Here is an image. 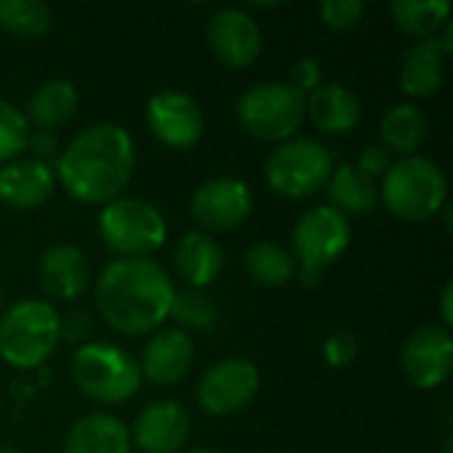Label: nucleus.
<instances>
[{
	"label": "nucleus",
	"mask_w": 453,
	"mask_h": 453,
	"mask_svg": "<svg viewBox=\"0 0 453 453\" xmlns=\"http://www.w3.org/2000/svg\"><path fill=\"white\" fill-rule=\"evenodd\" d=\"M53 170L37 159H11L0 167V202L16 210L42 204L53 194Z\"/></svg>",
	"instance_id": "obj_18"
},
{
	"label": "nucleus",
	"mask_w": 453,
	"mask_h": 453,
	"mask_svg": "<svg viewBox=\"0 0 453 453\" xmlns=\"http://www.w3.org/2000/svg\"><path fill=\"white\" fill-rule=\"evenodd\" d=\"M366 175H372L374 180L380 178V175H385L388 173V167L393 165V159H390V151L382 146V143H369V146H364L361 149V154H358V162H356Z\"/></svg>",
	"instance_id": "obj_35"
},
{
	"label": "nucleus",
	"mask_w": 453,
	"mask_h": 453,
	"mask_svg": "<svg viewBox=\"0 0 453 453\" xmlns=\"http://www.w3.org/2000/svg\"><path fill=\"white\" fill-rule=\"evenodd\" d=\"M324 80V72H321V64L313 58V56H305V58H297L295 66H292V74H289V82L297 93H313Z\"/></svg>",
	"instance_id": "obj_34"
},
{
	"label": "nucleus",
	"mask_w": 453,
	"mask_h": 453,
	"mask_svg": "<svg viewBox=\"0 0 453 453\" xmlns=\"http://www.w3.org/2000/svg\"><path fill=\"white\" fill-rule=\"evenodd\" d=\"M380 196L401 220H427L438 215L449 196V180L438 162L427 157H401L382 175Z\"/></svg>",
	"instance_id": "obj_3"
},
{
	"label": "nucleus",
	"mask_w": 453,
	"mask_h": 453,
	"mask_svg": "<svg viewBox=\"0 0 453 453\" xmlns=\"http://www.w3.org/2000/svg\"><path fill=\"white\" fill-rule=\"evenodd\" d=\"M358 356V342L350 332H334L324 342V358L332 369L350 366Z\"/></svg>",
	"instance_id": "obj_33"
},
{
	"label": "nucleus",
	"mask_w": 453,
	"mask_h": 453,
	"mask_svg": "<svg viewBox=\"0 0 453 453\" xmlns=\"http://www.w3.org/2000/svg\"><path fill=\"white\" fill-rule=\"evenodd\" d=\"M135 170V146L117 122L82 127L58 151L56 175L69 196L85 204H106L125 191Z\"/></svg>",
	"instance_id": "obj_1"
},
{
	"label": "nucleus",
	"mask_w": 453,
	"mask_h": 453,
	"mask_svg": "<svg viewBox=\"0 0 453 453\" xmlns=\"http://www.w3.org/2000/svg\"><path fill=\"white\" fill-rule=\"evenodd\" d=\"M451 303H453V284L451 281H446V287H443V292H441V319H443V326H446V329L453 324Z\"/></svg>",
	"instance_id": "obj_37"
},
{
	"label": "nucleus",
	"mask_w": 453,
	"mask_h": 453,
	"mask_svg": "<svg viewBox=\"0 0 453 453\" xmlns=\"http://www.w3.org/2000/svg\"><path fill=\"white\" fill-rule=\"evenodd\" d=\"M332 170V154L324 143L313 138H289L271 151L265 162V180L281 196L305 199L326 186Z\"/></svg>",
	"instance_id": "obj_8"
},
{
	"label": "nucleus",
	"mask_w": 453,
	"mask_h": 453,
	"mask_svg": "<svg viewBox=\"0 0 453 453\" xmlns=\"http://www.w3.org/2000/svg\"><path fill=\"white\" fill-rule=\"evenodd\" d=\"M244 268H247L250 279L263 284V287H281V284L292 281L297 273L295 255L287 252L276 242L252 244L244 255Z\"/></svg>",
	"instance_id": "obj_26"
},
{
	"label": "nucleus",
	"mask_w": 453,
	"mask_h": 453,
	"mask_svg": "<svg viewBox=\"0 0 453 453\" xmlns=\"http://www.w3.org/2000/svg\"><path fill=\"white\" fill-rule=\"evenodd\" d=\"M382 146L403 157H414L427 138V119L414 104H398L385 111L380 122Z\"/></svg>",
	"instance_id": "obj_25"
},
{
	"label": "nucleus",
	"mask_w": 453,
	"mask_h": 453,
	"mask_svg": "<svg viewBox=\"0 0 453 453\" xmlns=\"http://www.w3.org/2000/svg\"><path fill=\"white\" fill-rule=\"evenodd\" d=\"M93 332V316L82 308H72L69 313L58 316V340L72 345H85Z\"/></svg>",
	"instance_id": "obj_32"
},
{
	"label": "nucleus",
	"mask_w": 453,
	"mask_h": 453,
	"mask_svg": "<svg viewBox=\"0 0 453 453\" xmlns=\"http://www.w3.org/2000/svg\"><path fill=\"white\" fill-rule=\"evenodd\" d=\"M350 244V223L332 204H319L303 212L292 228V250L300 263V281L316 284L321 271L329 268Z\"/></svg>",
	"instance_id": "obj_9"
},
{
	"label": "nucleus",
	"mask_w": 453,
	"mask_h": 453,
	"mask_svg": "<svg viewBox=\"0 0 453 453\" xmlns=\"http://www.w3.org/2000/svg\"><path fill=\"white\" fill-rule=\"evenodd\" d=\"M326 191L332 199V207L348 215H366L374 210L380 199V186L372 175H366L356 162L340 165L332 170L326 180Z\"/></svg>",
	"instance_id": "obj_24"
},
{
	"label": "nucleus",
	"mask_w": 453,
	"mask_h": 453,
	"mask_svg": "<svg viewBox=\"0 0 453 453\" xmlns=\"http://www.w3.org/2000/svg\"><path fill=\"white\" fill-rule=\"evenodd\" d=\"M207 42L212 53L234 66H250L263 50V32L255 16L242 8H220L210 16L207 24Z\"/></svg>",
	"instance_id": "obj_14"
},
{
	"label": "nucleus",
	"mask_w": 453,
	"mask_h": 453,
	"mask_svg": "<svg viewBox=\"0 0 453 453\" xmlns=\"http://www.w3.org/2000/svg\"><path fill=\"white\" fill-rule=\"evenodd\" d=\"M0 453H16V449L11 443H0Z\"/></svg>",
	"instance_id": "obj_38"
},
{
	"label": "nucleus",
	"mask_w": 453,
	"mask_h": 453,
	"mask_svg": "<svg viewBox=\"0 0 453 453\" xmlns=\"http://www.w3.org/2000/svg\"><path fill=\"white\" fill-rule=\"evenodd\" d=\"M58 342V311L45 300H19L0 316V358L13 369L42 366Z\"/></svg>",
	"instance_id": "obj_4"
},
{
	"label": "nucleus",
	"mask_w": 453,
	"mask_h": 453,
	"mask_svg": "<svg viewBox=\"0 0 453 453\" xmlns=\"http://www.w3.org/2000/svg\"><path fill=\"white\" fill-rule=\"evenodd\" d=\"M53 24V13L40 0H0V27L19 37H42Z\"/></svg>",
	"instance_id": "obj_28"
},
{
	"label": "nucleus",
	"mask_w": 453,
	"mask_h": 453,
	"mask_svg": "<svg viewBox=\"0 0 453 453\" xmlns=\"http://www.w3.org/2000/svg\"><path fill=\"white\" fill-rule=\"evenodd\" d=\"M29 141V122L11 101L0 98V165L16 159Z\"/></svg>",
	"instance_id": "obj_29"
},
{
	"label": "nucleus",
	"mask_w": 453,
	"mask_h": 453,
	"mask_svg": "<svg viewBox=\"0 0 453 453\" xmlns=\"http://www.w3.org/2000/svg\"><path fill=\"white\" fill-rule=\"evenodd\" d=\"M260 390V372L250 358H223L212 364L199 385H196V401L199 406L212 417H228L242 411L252 403V398Z\"/></svg>",
	"instance_id": "obj_10"
},
{
	"label": "nucleus",
	"mask_w": 453,
	"mask_h": 453,
	"mask_svg": "<svg viewBox=\"0 0 453 453\" xmlns=\"http://www.w3.org/2000/svg\"><path fill=\"white\" fill-rule=\"evenodd\" d=\"M191 433L188 411L178 401H151L135 417L130 438L143 453H178Z\"/></svg>",
	"instance_id": "obj_15"
},
{
	"label": "nucleus",
	"mask_w": 453,
	"mask_h": 453,
	"mask_svg": "<svg viewBox=\"0 0 453 453\" xmlns=\"http://www.w3.org/2000/svg\"><path fill=\"white\" fill-rule=\"evenodd\" d=\"M0 311H3V289H0Z\"/></svg>",
	"instance_id": "obj_40"
},
{
	"label": "nucleus",
	"mask_w": 453,
	"mask_h": 453,
	"mask_svg": "<svg viewBox=\"0 0 453 453\" xmlns=\"http://www.w3.org/2000/svg\"><path fill=\"white\" fill-rule=\"evenodd\" d=\"M77 88L74 82L64 80V77H50L45 82H40L27 101V122H32L37 130H56L61 125H66L74 111H77Z\"/></svg>",
	"instance_id": "obj_23"
},
{
	"label": "nucleus",
	"mask_w": 453,
	"mask_h": 453,
	"mask_svg": "<svg viewBox=\"0 0 453 453\" xmlns=\"http://www.w3.org/2000/svg\"><path fill=\"white\" fill-rule=\"evenodd\" d=\"M446 48L441 37H422L411 42L401 58V88L414 98H427L443 85V61Z\"/></svg>",
	"instance_id": "obj_20"
},
{
	"label": "nucleus",
	"mask_w": 453,
	"mask_h": 453,
	"mask_svg": "<svg viewBox=\"0 0 453 453\" xmlns=\"http://www.w3.org/2000/svg\"><path fill=\"white\" fill-rule=\"evenodd\" d=\"M390 13L395 24L414 37H433L435 29L449 21L451 3L449 0H395L390 3Z\"/></svg>",
	"instance_id": "obj_27"
},
{
	"label": "nucleus",
	"mask_w": 453,
	"mask_h": 453,
	"mask_svg": "<svg viewBox=\"0 0 453 453\" xmlns=\"http://www.w3.org/2000/svg\"><path fill=\"white\" fill-rule=\"evenodd\" d=\"M170 319H175L183 326H196V329H210L218 319L215 303L199 292V289H188V292H175L173 308H170Z\"/></svg>",
	"instance_id": "obj_30"
},
{
	"label": "nucleus",
	"mask_w": 453,
	"mask_h": 453,
	"mask_svg": "<svg viewBox=\"0 0 453 453\" xmlns=\"http://www.w3.org/2000/svg\"><path fill=\"white\" fill-rule=\"evenodd\" d=\"M401 366L414 388H441L451 377L453 369L451 332L438 324H422L419 329H414L403 342Z\"/></svg>",
	"instance_id": "obj_11"
},
{
	"label": "nucleus",
	"mask_w": 453,
	"mask_h": 453,
	"mask_svg": "<svg viewBox=\"0 0 453 453\" xmlns=\"http://www.w3.org/2000/svg\"><path fill=\"white\" fill-rule=\"evenodd\" d=\"M236 117L247 133L263 141H289L305 119V96L271 80L247 88L236 101Z\"/></svg>",
	"instance_id": "obj_7"
},
{
	"label": "nucleus",
	"mask_w": 453,
	"mask_h": 453,
	"mask_svg": "<svg viewBox=\"0 0 453 453\" xmlns=\"http://www.w3.org/2000/svg\"><path fill=\"white\" fill-rule=\"evenodd\" d=\"M366 5L364 0H321L319 3V16L326 27L337 29V32H345V29H353L361 16H364Z\"/></svg>",
	"instance_id": "obj_31"
},
{
	"label": "nucleus",
	"mask_w": 453,
	"mask_h": 453,
	"mask_svg": "<svg viewBox=\"0 0 453 453\" xmlns=\"http://www.w3.org/2000/svg\"><path fill=\"white\" fill-rule=\"evenodd\" d=\"M194 340L186 329H162L157 332L141 356V377H146L154 385L170 388L178 385L180 380L188 377L191 366H194Z\"/></svg>",
	"instance_id": "obj_16"
},
{
	"label": "nucleus",
	"mask_w": 453,
	"mask_h": 453,
	"mask_svg": "<svg viewBox=\"0 0 453 453\" xmlns=\"http://www.w3.org/2000/svg\"><path fill=\"white\" fill-rule=\"evenodd\" d=\"M175 284L151 257H117L96 281L101 319L122 334L154 332L170 319Z\"/></svg>",
	"instance_id": "obj_2"
},
{
	"label": "nucleus",
	"mask_w": 453,
	"mask_h": 453,
	"mask_svg": "<svg viewBox=\"0 0 453 453\" xmlns=\"http://www.w3.org/2000/svg\"><path fill=\"white\" fill-rule=\"evenodd\" d=\"M27 146L32 149V154H35L32 159H37V162L48 165V162L58 159V141L50 130H29Z\"/></svg>",
	"instance_id": "obj_36"
},
{
	"label": "nucleus",
	"mask_w": 453,
	"mask_h": 453,
	"mask_svg": "<svg viewBox=\"0 0 453 453\" xmlns=\"http://www.w3.org/2000/svg\"><path fill=\"white\" fill-rule=\"evenodd\" d=\"M130 430L111 414H88L72 425L64 441V453H127Z\"/></svg>",
	"instance_id": "obj_22"
},
{
	"label": "nucleus",
	"mask_w": 453,
	"mask_h": 453,
	"mask_svg": "<svg viewBox=\"0 0 453 453\" xmlns=\"http://www.w3.org/2000/svg\"><path fill=\"white\" fill-rule=\"evenodd\" d=\"M37 279L45 295L56 300H74L90 284V265L80 247L58 242L40 255Z\"/></svg>",
	"instance_id": "obj_17"
},
{
	"label": "nucleus",
	"mask_w": 453,
	"mask_h": 453,
	"mask_svg": "<svg viewBox=\"0 0 453 453\" xmlns=\"http://www.w3.org/2000/svg\"><path fill=\"white\" fill-rule=\"evenodd\" d=\"M72 380L82 395L98 403H122L141 388L135 358L111 342H85L72 356Z\"/></svg>",
	"instance_id": "obj_5"
},
{
	"label": "nucleus",
	"mask_w": 453,
	"mask_h": 453,
	"mask_svg": "<svg viewBox=\"0 0 453 453\" xmlns=\"http://www.w3.org/2000/svg\"><path fill=\"white\" fill-rule=\"evenodd\" d=\"M98 234L119 257H149L165 244L167 223L154 204L133 196H117L104 204L98 215Z\"/></svg>",
	"instance_id": "obj_6"
},
{
	"label": "nucleus",
	"mask_w": 453,
	"mask_h": 453,
	"mask_svg": "<svg viewBox=\"0 0 453 453\" xmlns=\"http://www.w3.org/2000/svg\"><path fill=\"white\" fill-rule=\"evenodd\" d=\"M146 122L151 133L173 149H191L204 133V114L199 104L180 90H157L149 96Z\"/></svg>",
	"instance_id": "obj_13"
},
{
	"label": "nucleus",
	"mask_w": 453,
	"mask_h": 453,
	"mask_svg": "<svg viewBox=\"0 0 453 453\" xmlns=\"http://www.w3.org/2000/svg\"><path fill=\"white\" fill-rule=\"evenodd\" d=\"M305 111L311 122L329 135L350 133L361 122L358 96L340 82H321L313 93H308Z\"/></svg>",
	"instance_id": "obj_19"
},
{
	"label": "nucleus",
	"mask_w": 453,
	"mask_h": 453,
	"mask_svg": "<svg viewBox=\"0 0 453 453\" xmlns=\"http://www.w3.org/2000/svg\"><path fill=\"white\" fill-rule=\"evenodd\" d=\"M186 453H220V451H215V449H194V451H186Z\"/></svg>",
	"instance_id": "obj_39"
},
{
	"label": "nucleus",
	"mask_w": 453,
	"mask_h": 453,
	"mask_svg": "<svg viewBox=\"0 0 453 453\" xmlns=\"http://www.w3.org/2000/svg\"><path fill=\"white\" fill-rule=\"evenodd\" d=\"M252 212V191L244 180L223 175L202 183L191 196V215L207 231H231Z\"/></svg>",
	"instance_id": "obj_12"
},
{
	"label": "nucleus",
	"mask_w": 453,
	"mask_h": 453,
	"mask_svg": "<svg viewBox=\"0 0 453 453\" xmlns=\"http://www.w3.org/2000/svg\"><path fill=\"white\" fill-rule=\"evenodd\" d=\"M220 268H223V250L210 234L188 231L180 236L175 247V271L188 287L194 289L210 287L218 279Z\"/></svg>",
	"instance_id": "obj_21"
}]
</instances>
